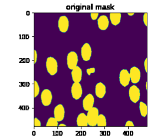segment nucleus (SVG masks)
Listing matches in <instances>:
<instances>
[{"label": "nucleus", "mask_w": 151, "mask_h": 140, "mask_svg": "<svg viewBox=\"0 0 151 140\" xmlns=\"http://www.w3.org/2000/svg\"><path fill=\"white\" fill-rule=\"evenodd\" d=\"M58 121L54 117H50L48 119L47 122L46 123V126H58Z\"/></svg>", "instance_id": "20"}, {"label": "nucleus", "mask_w": 151, "mask_h": 140, "mask_svg": "<svg viewBox=\"0 0 151 140\" xmlns=\"http://www.w3.org/2000/svg\"><path fill=\"white\" fill-rule=\"evenodd\" d=\"M78 56L76 52L71 51L67 56V65L68 68L72 70L76 66L78 63Z\"/></svg>", "instance_id": "3"}, {"label": "nucleus", "mask_w": 151, "mask_h": 140, "mask_svg": "<svg viewBox=\"0 0 151 140\" xmlns=\"http://www.w3.org/2000/svg\"><path fill=\"white\" fill-rule=\"evenodd\" d=\"M134 126L133 122L132 121V120H127L126 122V124H125V126H132V127H133Z\"/></svg>", "instance_id": "25"}, {"label": "nucleus", "mask_w": 151, "mask_h": 140, "mask_svg": "<svg viewBox=\"0 0 151 140\" xmlns=\"http://www.w3.org/2000/svg\"><path fill=\"white\" fill-rule=\"evenodd\" d=\"M58 126H60V127H65L66 125L65 124H63V123H60V124L58 125Z\"/></svg>", "instance_id": "29"}, {"label": "nucleus", "mask_w": 151, "mask_h": 140, "mask_svg": "<svg viewBox=\"0 0 151 140\" xmlns=\"http://www.w3.org/2000/svg\"><path fill=\"white\" fill-rule=\"evenodd\" d=\"M99 114V110L97 107H93L91 109L88 110L87 113L86 114L88 125L91 126H96Z\"/></svg>", "instance_id": "2"}, {"label": "nucleus", "mask_w": 151, "mask_h": 140, "mask_svg": "<svg viewBox=\"0 0 151 140\" xmlns=\"http://www.w3.org/2000/svg\"><path fill=\"white\" fill-rule=\"evenodd\" d=\"M139 110L142 117H146L147 114V106L143 101L139 103Z\"/></svg>", "instance_id": "18"}, {"label": "nucleus", "mask_w": 151, "mask_h": 140, "mask_svg": "<svg viewBox=\"0 0 151 140\" xmlns=\"http://www.w3.org/2000/svg\"><path fill=\"white\" fill-rule=\"evenodd\" d=\"M71 75L74 82H80L82 78V70L79 66H76L71 70Z\"/></svg>", "instance_id": "15"}, {"label": "nucleus", "mask_w": 151, "mask_h": 140, "mask_svg": "<svg viewBox=\"0 0 151 140\" xmlns=\"http://www.w3.org/2000/svg\"><path fill=\"white\" fill-rule=\"evenodd\" d=\"M146 89H147V82H146Z\"/></svg>", "instance_id": "31"}, {"label": "nucleus", "mask_w": 151, "mask_h": 140, "mask_svg": "<svg viewBox=\"0 0 151 140\" xmlns=\"http://www.w3.org/2000/svg\"><path fill=\"white\" fill-rule=\"evenodd\" d=\"M121 13H110V20L111 23L113 26H117L120 23L121 21Z\"/></svg>", "instance_id": "17"}, {"label": "nucleus", "mask_w": 151, "mask_h": 140, "mask_svg": "<svg viewBox=\"0 0 151 140\" xmlns=\"http://www.w3.org/2000/svg\"><path fill=\"white\" fill-rule=\"evenodd\" d=\"M34 97H37L40 93V87L38 82L34 81Z\"/></svg>", "instance_id": "21"}, {"label": "nucleus", "mask_w": 151, "mask_h": 140, "mask_svg": "<svg viewBox=\"0 0 151 140\" xmlns=\"http://www.w3.org/2000/svg\"><path fill=\"white\" fill-rule=\"evenodd\" d=\"M45 66L47 72L50 75H54L57 72L58 63L54 58L52 56L48 57L46 59Z\"/></svg>", "instance_id": "1"}, {"label": "nucleus", "mask_w": 151, "mask_h": 140, "mask_svg": "<svg viewBox=\"0 0 151 140\" xmlns=\"http://www.w3.org/2000/svg\"><path fill=\"white\" fill-rule=\"evenodd\" d=\"M96 71V69L95 68H87L86 69V72H87V74L88 75H90L92 73H94Z\"/></svg>", "instance_id": "22"}, {"label": "nucleus", "mask_w": 151, "mask_h": 140, "mask_svg": "<svg viewBox=\"0 0 151 140\" xmlns=\"http://www.w3.org/2000/svg\"><path fill=\"white\" fill-rule=\"evenodd\" d=\"M58 27L60 32L65 33L67 31L69 27V21L66 16L61 15L58 21Z\"/></svg>", "instance_id": "11"}, {"label": "nucleus", "mask_w": 151, "mask_h": 140, "mask_svg": "<svg viewBox=\"0 0 151 140\" xmlns=\"http://www.w3.org/2000/svg\"><path fill=\"white\" fill-rule=\"evenodd\" d=\"M40 98L42 105L44 106H48L50 105L52 100L51 91L49 89H44L41 93Z\"/></svg>", "instance_id": "4"}, {"label": "nucleus", "mask_w": 151, "mask_h": 140, "mask_svg": "<svg viewBox=\"0 0 151 140\" xmlns=\"http://www.w3.org/2000/svg\"><path fill=\"white\" fill-rule=\"evenodd\" d=\"M130 79L133 84H137L139 82L140 79V71L136 66H133L130 68L129 72Z\"/></svg>", "instance_id": "8"}, {"label": "nucleus", "mask_w": 151, "mask_h": 140, "mask_svg": "<svg viewBox=\"0 0 151 140\" xmlns=\"http://www.w3.org/2000/svg\"><path fill=\"white\" fill-rule=\"evenodd\" d=\"M119 81L123 87H126L130 81L129 71L126 69H123L119 73Z\"/></svg>", "instance_id": "12"}, {"label": "nucleus", "mask_w": 151, "mask_h": 140, "mask_svg": "<svg viewBox=\"0 0 151 140\" xmlns=\"http://www.w3.org/2000/svg\"><path fill=\"white\" fill-rule=\"evenodd\" d=\"M106 93V85L101 82H99L96 84L95 86V94L99 98H102L104 97Z\"/></svg>", "instance_id": "13"}, {"label": "nucleus", "mask_w": 151, "mask_h": 140, "mask_svg": "<svg viewBox=\"0 0 151 140\" xmlns=\"http://www.w3.org/2000/svg\"><path fill=\"white\" fill-rule=\"evenodd\" d=\"M94 103V98L93 96L90 93L87 94L84 97L82 101L83 109L86 111L89 110L90 109H91L93 107Z\"/></svg>", "instance_id": "10"}, {"label": "nucleus", "mask_w": 151, "mask_h": 140, "mask_svg": "<svg viewBox=\"0 0 151 140\" xmlns=\"http://www.w3.org/2000/svg\"><path fill=\"white\" fill-rule=\"evenodd\" d=\"M71 94L73 98L77 100L81 98L83 94V89L80 82H74L71 87Z\"/></svg>", "instance_id": "6"}, {"label": "nucleus", "mask_w": 151, "mask_h": 140, "mask_svg": "<svg viewBox=\"0 0 151 140\" xmlns=\"http://www.w3.org/2000/svg\"><path fill=\"white\" fill-rule=\"evenodd\" d=\"M54 117L58 121L61 122L64 118L65 110L63 104H58L54 109Z\"/></svg>", "instance_id": "9"}, {"label": "nucleus", "mask_w": 151, "mask_h": 140, "mask_svg": "<svg viewBox=\"0 0 151 140\" xmlns=\"http://www.w3.org/2000/svg\"><path fill=\"white\" fill-rule=\"evenodd\" d=\"M129 96L130 100L133 103H136L139 100L140 97L139 88L136 85H132L129 89Z\"/></svg>", "instance_id": "5"}, {"label": "nucleus", "mask_w": 151, "mask_h": 140, "mask_svg": "<svg viewBox=\"0 0 151 140\" xmlns=\"http://www.w3.org/2000/svg\"><path fill=\"white\" fill-rule=\"evenodd\" d=\"M77 125L80 127H86L88 126V122L86 114L84 113H80L77 117Z\"/></svg>", "instance_id": "16"}, {"label": "nucleus", "mask_w": 151, "mask_h": 140, "mask_svg": "<svg viewBox=\"0 0 151 140\" xmlns=\"http://www.w3.org/2000/svg\"><path fill=\"white\" fill-rule=\"evenodd\" d=\"M37 54L36 50H34V63H35L37 61Z\"/></svg>", "instance_id": "28"}, {"label": "nucleus", "mask_w": 151, "mask_h": 140, "mask_svg": "<svg viewBox=\"0 0 151 140\" xmlns=\"http://www.w3.org/2000/svg\"><path fill=\"white\" fill-rule=\"evenodd\" d=\"M144 66H145V71L147 72V58H146L145 60V62H144Z\"/></svg>", "instance_id": "27"}, {"label": "nucleus", "mask_w": 151, "mask_h": 140, "mask_svg": "<svg viewBox=\"0 0 151 140\" xmlns=\"http://www.w3.org/2000/svg\"><path fill=\"white\" fill-rule=\"evenodd\" d=\"M97 125L99 127L103 126L105 127L107 125V122H106V117L104 114H99L97 119Z\"/></svg>", "instance_id": "19"}, {"label": "nucleus", "mask_w": 151, "mask_h": 140, "mask_svg": "<svg viewBox=\"0 0 151 140\" xmlns=\"http://www.w3.org/2000/svg\"><path fill=\"white\" fill-rule=\"evenodd\" d=\"M147 14L145 13L143 15V22L146 26H147Z\"/></svg>", "instance_id": "26"}, {"label": "nucleus", "mask_w": 151, "mask_h": 140, "mask_svg": "<svg viewBox=\"0 0 151 140\" xmlns=\"http://www.w3.org/2000/svg\"><path fill=\"white\" fill-rule=\"evenodd\" d=\"M34 125L35 126H41V123L39 119H38L37 117H35L34 119Z\"/></svg>", "instance_id": "23"}, {"label": "nucleus", "mask_w": 151, "mask_h": 140, "mask_svg": "<svg viewBox=\"0 0 151 140\" xmlns=\"http://www.w3.org/2000/svg\"><path fill=\"white\" fill-rule=\"evenodd\" d=\"M129 15H134V13H132V14H130V13H128L127 14Z\"/></svg>", "instance_id": "30"}, {"label": "nucleus", "mask_w": 151, "mask_h": 140, "mask_svg": "<svg viewBox=\"0 0 151 140\" xmlns=\"http://www.w3.org/2000/svg\"><path fill=\"white\" fill-rule=\"evenodd\" d=\"M99 16V13H91L90 14V17L93 20H95Z\"/></svg>", "instance_id": "24"}, {"label": "nucleus", "mask_w": 151, "mask_h": 140, "mask_svg": "<svg viewBox=\"0 0 151 140\" xmlns=\"http://www.w3.org/2000/svg\"><path fill=\"white\" fill-rule=\"evenodd\" d=\"M92 50L90 45L88 43H85L81 48V55L83 61H88L91 56Z\"/></svg>", "instance_id": "7"}, {"label": "nucleus", "mask_w": 151, "mask_h": 140, "mask_svg": "<svg viewBox=\"0 0 151 140\" xmlns=\"http://www.w3.org/2000/svg\"><path fill=\"white\" fill-rule=\"evenodd\" d=\"M97 25L99 29L105 30L107 28L109 25L108 17L106 15H101L97 18Z\"/></svg>", "instance_id": "14"}]
</instances>
